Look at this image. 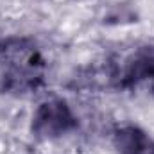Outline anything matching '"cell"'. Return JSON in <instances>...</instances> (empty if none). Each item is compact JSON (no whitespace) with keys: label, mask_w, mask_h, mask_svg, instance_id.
<instances>
[{"label":"cell","mask_w":154,"mask_h":154,"mask_svg":"<svg viewBox=\"0 0 154 154\" xmlns=\"http://www.w3.org/2000/svg\"><path fill=\"white\" fill-rule=\"evenodd\" d=\"M48 59L34 38L7 36L0 39V91L25 97L47 84Z\"/></svg>","instance_id":"cell-1"},{"label":"cell","mask_w":154,"mask_h":154,"mask_svg":"<svg viewBox=\"0 0 154 154\" xmlns=\"http://www.w3.org/2000/svg\"><path fill=\"white\" fill-rule=\"evenodd\" d=\"M77 125V116L68 106V102L65 99L52 97L36 108L31 122V131L36 138L56 140L72 133Z\"/></svg>","instance_id":"cell-2"},{"label":"cell","mask_w":154,"mask_h":154,"mask_svg":"<svg viewBox=\"0 0 154 154\" xmlns=\"http://www.w3.org/2000/svg\"><path fill=\"white\" fill-rule=\"evenodd\" d=\"M116 81L120 88L145 90L154 95V48H143L129 57Z\"/></svg>","instance_id":"cell-3"},{"label":"cell","mask_w":154,"mask_h":154,"mask_svg":"<svg viewBox=\"0 0 154 154\" xmlns=\"http://www.w3.org/2000/svg\"><path fill=\"white\" fill-rule=\"evenodd\" d=\"M113 145L118 154H154V138L133 124L116 127L113 133Z\"/></svg>","instance_id":"cell-4"}]
</instances>
